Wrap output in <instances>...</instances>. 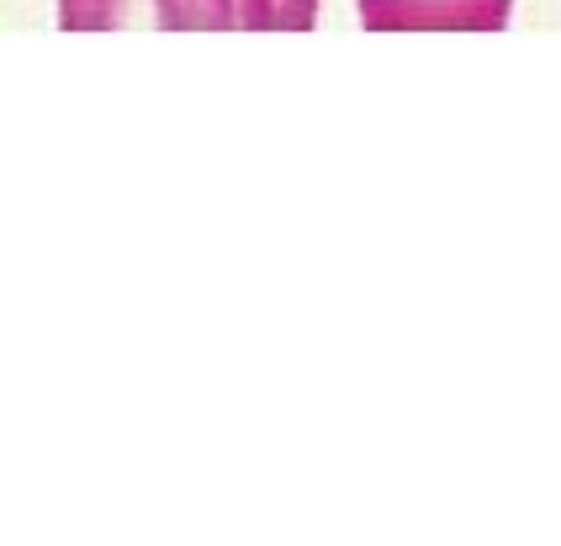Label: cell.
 Instances as JSON below:
<instances>
[{
	"label": "cell",
	"instance_id": "obj_3",
	"mask_svg": "<svg viewBox=\"0 0 561 546\" xmlns=\"http://www.w3.org/2000/svg\"><path fill=\"white\" fill-rule=\"evenodd\" d=\"M318 0H233V33H308Z\"/></svg>",
	"mask_w": 561,
	"mask_h": 546
},
{
	"label": "cell",
	"instance_id": "obj_2",
	"mask_svg": "<svg viewBox=\"0 0 561 546\" xmlns=\"http://www.w3.org/2000/svg\"><path fill=\"white\" fill-rule=\"evenodd\" d=\"M514 0H355L371 33H499Z\"/></svg>",
	"mask_w": 561,
	"mask_h": 546
},
{
	"label": "cell",
	"instance_id": "obj_1",
	"mask_svg": "<svg viewBox=\"0 0 561 546\" xmlns=\"http://www.w3.org/2000/svg\"><path fill=\"white\" fill-rule=\"evenodd\" d=\"M69 33H233V0H59Z\"/></svg>",
	"mask_w": 561,
	"mask_h": 546
}]
</instances>
